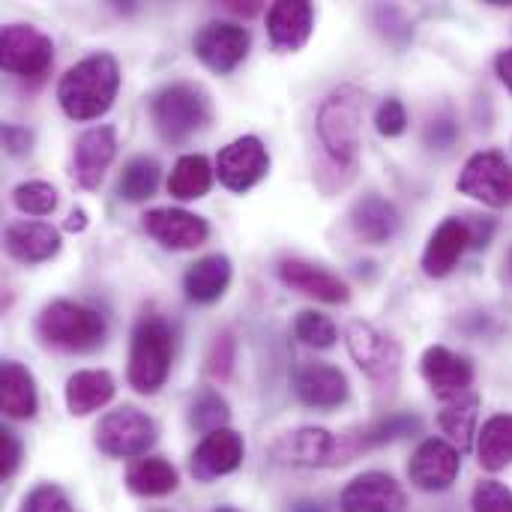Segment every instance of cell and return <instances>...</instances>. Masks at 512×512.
I'll return each instance as SVG.
<instances>
[{
	"label": "cell",
	"instance_id": "1",
	"mask_svg": "<svg viewBox=\"0 0 512 512\" xmlns=\"http://www.w3.org/2000/svg\"><path fill=\"white\" fill-rule=\"evenodd\" d=\"M120 63L108 51H96L69 66L57 81V102L69 120H99L117 99Z\"/></svg>",
	"mask_w": 512,
	"mask_h": 512
},
{
	"label": "cell",
	"instance_id": "2",
	"mask_svg": "<svg viewBox=\"0 0 512 512\" xmlns=\"http://www.w3.org/2000/svg\"><path fill=\"white\" fill-rule=\"evenodd\" d=\"M363 90L354 84H342L330 90L315 117L318 141L330 159L333 168H342L354 174L357 159H360V129H363Z\"/></svg>",
	"mask_w": 512,
	"mask_h": 512
},
{
	"label": "cell",
	"instance_id": "3",
	"mask_svg": "<svg viewBox=\"0 0 512 512\" xmlns=\"http://www.w3.org/2000/svg\"><path fill=\"white\" fill-rule=\"evenodd\" d=\"M174 366V330L156 312L138 315L129 339L126 381L141 396H156Z\"/></svg>",
	"mask_w": 512,
	"mask_h": 512
},
{
	"label": "cell",
	"instance_id": "4",
	"mask_svg": "<svg viewBox=\"0 0 512 512\" xmlns=\"http://www.w3.org/2000/svg\"><path fill=\"white\" fill-rule=\"evenodd\" d=\"M150 120L165 144H186L213 120L210 93L195 81H171L150 96Z\"/></svg>",
	"mask_w": 512,
	"mask_h": 512
},
{
	"label": "cell",
	"instance_id": "5",
	"mask_svg": "<svg viewBox=\"0 0 512 512\" xmlns=\"http://www.w3.org/2000/svg\"><path fill=\"white\" fill-rule=\"evenodd\" d=\"M36 336L42 345L66 354H90L105 345V318L75 300H51L36 315Z\"/></svg>",
	"mask_w": 512,
	"mask_h": 512
},
{
	"label": "cell",
	"instance_id": "6",
	"mask_svg": "<svg viewBox=\"0 0 512 512\" xmlns=\"http://www.w3.org/2000/svg\"><path fill=\"white\" fill-rule=\"evenodd\" d=\"M345 345L357 369L381 390L396 387L402 372V345L366 321H354L345 330Z\"/></svg>",
	"mask_w": 512,
	"mask_h": 512
},
{
	"label": "cell",
	"instance_id": "7",
	"mask_svg": "<svg viewBox=\"0 0 512 512\" xmlns=\"http://www.w3.org/2000/svg\"><path fill=\"white\" fill-rule=\"evenodd\" d=\"M96 447L99 453L111 456V459H141L153 450L159 429L153 423V417H147L144 411L123 405L117 411H108L99 423H96Z\"/></svg>",
	"mask_w": 512,
	"mask_h": 512
},
{
	"label": "cell",
	"instance_id": "8",
	"mask_svg": "<svg viewBox=\"0 0 512 512\" xmlns=\"http://www.w3.org/2000/svg\"><path fill=\"white\" fill-rule=\"evenodd\" d=\"M54 63V42L33 24H6L0 30V66L15 78H42Z\"/></svg>",
	"mask_w": 512,
	"mask_h": 512
},
{
	"label": "cell",
	"instance_id": "9",
	"mask_svg": "<svg viewBox=\"0 0 512 512\" xmlns=\"http://www.w3.org/2000/svg\"><path fill=\"white\" fill-rule=\"evenodd\" d=\"M456 189L474 201H483L486 207H510L512 204V165L501 150H480L474 153L459 180Z\"/></svg>",
	"mask_w": 512,
	"mask_h": 512
},
{
	"label": "cell",
	"instance_id": "10",
	"mask_svg": "<svg viewBox=\"0 0 512 512\" xmlns=\"http://www.w3.org/2000/svg\"><path fill=\"white\" fill-rule=\"evenodd\" d=\"M249 48H252V33L237 21H207L192 36L195 57L216 75H231L249 57Z\"/></svg>",
	"mask_w": 512,
	"mask_h": 512
},
{
	"label": "cell",
	"instance_id": "11",
	"mask_svg": "<svg viewBox=\"0 0 512 512\" xmlns=\"http://www.w3.org/2000/svg\"><path fill=\"white\" fill-rule=\"evenodd\" d=\"M270 174V153L258 135H240L216 156V177L228 192H249Z\"/></svg>",
	"mask_w": 512,
	"mask_h": 512
},
{
	"label": "cell",
	"instance_id": "12",
	"mask_svg": "<svg viewBox=\"0 0 512 512\" xmlns=\"http://www.w3.org/2000/svg\"><path fill=\"white\" fill-rule=\"evenodd\" d=\"M144 231L168 252H189L207 243L210 225L204 216L183 207H153L141 216Z\"/></svg>",
	"mask_w": 512,
	"mask_h": 512
},
{
	"label": "cell",
	"instance_id": "13",
	"mask_svg": "<svg viewBox=\"0 0 512 512\" xmlns=\"http://www.w3.org/2000/svg\"><path fill=\"white\" fill-rule=\"evenodd\" d=\"M339 435L321 429V426H300L291 432H282L270 444V459L291 468H333Z\"/></svg>",
	"mask_w": 512,
	"mask_h": 512
},
{
	"label": "cell",
	"instance_id": "14",
	"mask_svg": "<svg viewBox=\"0 0 512 512\" xmlns=\"http://www.w3.org/2000/svg\"><path fill=\"white\" fill-rule=\"evenodd\" d=\"M462 471V450H456L447 438H426L411 462H408V480L420 492H447L459 480Z\"/></svg>",
	"mask_w": 512,
	"mask_h": 512
},
{
	"label": "cell",
	"instance_id": "15",
	"mask_svg": "<svg viewBox=\"0 0 512 512\" xmlns=\"http://www.w3.org/2000/svg\"><path fill=\"white\" fill-rule=\"evenodd\" d=\"M420 375L429 384L432 396L441 402H456L474 387V363L444 345L426 348L420 360Z\"/></svg>",
	"mask_w": 512,
	"mask_h": 512
},
{
	"label": "cell",
	"instance_id": "16",
	"mask_svg": "<svg viewBox=\"0 0 512 512\" xmlns=\"http://www.w3.org/2000/svg\"><path fill=\"white\" fill-rule=\"evenodd\" d=\"M246 459V441L234 429H219L201 438V444L189 456V474L198 483H213L219 477L234 474Z\"/></svg>",
	"mask_w": 512,
	"mask_h": 512
},
{
	"label": "cell",
	"instance_id": "17",
	"mask_svg": "<svg viewBox=\"0 0 512 512\" xmlns=\"http://www.w3.org/2000/svg\"><path fill=\"white\" fill-rule=\"evenodd\" d=\"M279 273V282L309 300H318V303H327V306H342L351 300V288L342 276L324 270L321 264H312V261H303V258H285L279 261L276 267Z\"/></svg>",
	"mask_w": 512,
	"mask_h": 512
},
{
	"label": "cell",
	"instance_id": "18",
	"mask_svg": "<svg viewBox=\"0 0 512 512\" xmlns=\"http://www.w3.org/2000/svg\"><path fill=\"white\" fill-rule=\"evenodd\" d=\"M114 156H117V129L114 126H93L75 138L69 174L81 189H99Z\"/></svg>",
	"mask_w": 512,
	"mask_h": 512
},
{
	"label": "cell",
	"instance_id": "19",
	"mask_svg": "<svg viewBox=\"0 0 512 512\" xmlns=\"http://www.w3.org/2000/svg\"><path fill=\"white\" fill-rule=\"evenodd\" d=\"M339 507L342 512H405L408 498L396 477L384 471H366L342 489Z\"/></svg>",
	"mask_w": 512,
	"mask_h": 512
},
{
	"label": "cell",
	"instance_id": "20",
	"mask_svg": "<svg viewBox=\"0 0 512 512\" xmlns=\"http://www.w3.org/2000/svg\"><path fill=\"white\" fill-rule=\"evenodd\" d=\"M471 246H474V237H471L468 219L450 216V219H444V222L432 231V237H429V243H426V249H423L420 267H423V273H426L429 279H444V276H450V273L459 267L462 255H465Z\"/></svg>",
	"mask_w": 512,
	"mask_h": 512
},
{
	"label": "cell",
	"instance_id": "21",
	"mask_svg": "<svg viewBox=\"0 0 512 512\" xmlns=\"http://www.w3.org/2000/svg\"><path fill=\"white\" fill-rule=\"evenodd\" d=\"M294 393L306 408L333 411L342 408L351 396V384L339 366L330 363H303L294 375Z\"/></svg>",
	"mask_w": 512,
	"mask_h": 512
},
{
	"label": "cell",
	"instance_id": "22",
	"mask_svg": "<svg viewBox=\"0 0 512 512\" xmlns=\"http://www.w3.org/2000/svg\"><path fill=\"white\" fill-rule=\"evenodd\" d=\"M3 249L12 261H18L24 267L45 264L60 252V231L48 222L15 219L3 231Z\"/></svg>",
	"mask_w": 512,
	"mask_h": 512
},
{
	"label": "cell",
	"instance_id": "23",
	"mask_svg": "<svg viewBox=\"0 0 512 512\" xmlns=\"http://www.w3.org/2000/svg\"><path fill=\"white\" fill-rule=\"evenodd\" d=\"M348 225H351V231H354V237L360 243H366V246H387L399 234L402 216H399V207L390 198L372 192V195H363L351 207Z\"/></svg>",
	"mask_w": 512,
	"mask_h": 512
},
{
	"label": "cell",
	"instance_id": "24",
	"mask_svg": "<svg viewBox=\"0 0 512 512\" xmlns=\"http://www.w3.org/2000/svg\"><path fill=\"white\" fill-rule=\"evenodd\" d=\"M315 27V6L309 0H279L267 9V33L276 51H300Z\"/></svg>",
	"mask_w": 512,
	"mask_h": 512
},
{
	"label": "cell",
	"instance_id": "25",
	"mask_svg": "<svg viewBox=\"0 0 512 512\" xmlns=\"http://www.w3.org/2000/svg\"><path fill=\"white\" fill-rule=\"evenodd\" d=\"M231 276H234L231 258L225 252H213V255H204L195 264H189V270L183 273V291L192 303L210 306L225 297Z\"/></svg>",
	"mask_w": 512,
	"mask_h": 512
},
{
	"label": "cell",
	"instance_id": "26",
	"mask_svg": "<svg viewBox=\"0 0 512 512\" xmlns=\"http://www.w3.org/2000/svg\"><path fill=\"white\" fill-rule=\"evenodd\" d=\"M117 393V384H114V375L105 372V369H81V372H72L69 381H66V408L72 417H90L96 411H102Z\"/></svg>",
	"mask_w": 512,
	"mask_h": 512
},
{
	"label": "cell",
	"instance_id": "27",
	"mask_svg": "<svg viewBox=\"0 0 512 512\" xmlns=\"http://www.w3.org/2000/svg\"><path fill=\"white\" fill-rule=\"evenodd\" d=\"M0 408L9 420H33L39 411V393L30 369L15 360H3L0 366Z\"/></svg>",
	"mask_w": 512,
	"mask_h": 512
},
{
	"label": "cell",
	"instance_id": "28",
	"mask_svg": "<svg viewBox=\"0 0 512 512\" xmlns=\"http://www.w3.org/2000/svg\"><path fill=\"white\" fill-rule=\"evenodd\" d=\"M123 483L138 498H165V495L177 492L180 474H177V468L168 459L147 456V459H138L135 465H129Z\"/></svg>",
	"mask_w": 512,
	"mask_h": 512
},
{
	"label": "cell",
	"instance_id": "29",
	"mask_svg": "<svg viewBox=\"0 0 512 512\" xmlns=\"http://www.w3.org/2000/svg\"><path fill=\"white\" fill-rule=\"evenodd\" d=\"M216 165H210L207 156L201 153H186L174 162L168 174V195L177 201H198L213 189Z\"/></svg>",
	"mask_w": 512,
	"mask_h": 512
},
{
	"label": "cell",
	"instance_id": "30",
	"mask_svg": "<svg viewBox=\"0 0 512 512\" xmlns=\"http://www.w3.org/2000/svg\"><path fill=\"white\" fill-rule=\"evenodd\" d=\"M477 462L489 474H501L512 465V414H495L477 432Z\"/></svg>",
	"mask_w": 512,
	"mask_h": 512
},
{
	"label": "cell",
	"instance_id": "31",
	"mask_svg": "<svg viewBox=\"0 0 512 512\" xmlns=\"http://www.w3.org/2000/svg\"><path fill=\"white\" fill-rule=\"evenodd\" d=\"M477 411H480V396L468 393L456 402H447L444 411L438 414V426L441 432L450 438V444L456 450H471L474 447V435H477Z\"/></svg>",
	"mask_w": 512,
	"mask_h": 512
},
{
	"label": "cell",
	"instance_id": "32",
	"mask_svg": "<svg viewBox=\"0 0 512 512\" xmlns=\"http://www.w3.org/2000/svg\"><path fill=\"white\" fill-rule=\"evenodd\" d=\"M159 180H162V168H159V162L153 156H147V153L132 156L120 171L117 195L123 201H129V204H141L159 189Z\"/></svg>",
	"mask_w": 512,
	"mask_h": 512
},
{
	"label": "cell",
	"instance_id": "33",
	"mask_svg": "<svg viewBox=\"0 0 512 512\" xmlns=\"http://www.w3.org/2000/svg\"><path fill=\"white\" fill-rule=\"evenodd\" d=\"M228 420H231V408L228 402L216 393V390H201L189 408V426L201 435H210V432H219V429H228Z\"/></svg>",
	"mask_w": 512,
	"mask_h": 512
},
{
	"label": "cell",
	"instance_id": "34",
	"mask_svg": "<svg viewBox=\"0 0 512 512\" xmlns=\"http://www.w3.org/2000/svg\"><path fill=\"white\" fill-rule=\"evenodd\" d=\"M57 189L45 180H24L12 189V204L24 216H51L57 210Z\"/></svg>",
	"mask_w": 512,
	"mask_h": 512
},
{
	"label": "cell",
	"instance_id": "35",
	"mask_svg": "<svg viewBox=\"0 0 512 512\" xmlns=\"http://www.w3.org/2000/svg\"><path fill=\"white\" fill-rule=\"evenodd\" d=\"M294 336H297L303 345L318 348V351H327V348H333V345L339 342L336 324H333L327 315L315 312V309H303V312L297 315V321H294Z\"/></svg>",
	"mask_w": 512,
	"mask_h": 512
},
{
	"label": "cell",
	"instance_id": "36",
	"mask_svg": "<svg viewBox=\"0 0 512 512\" xmlns=\"http://www.w3.org/2000/svg\"><path fill=\"white\" fill-rule=\"evenodd\" d=\"M234 363H237V342L231 336V330H222L213 336L210 348H207V357H204V372L207 378L213 381H228L231 372H234Z\"/></svg>",
	"mask_w": 512,
	"mask_h": 512
},
{
	"label": "cell",
	"instance_id": "37",
	"mask_svg": "<svg viewBox=\"0 0 512 512\" xmlns=\"http://www.w3.org/2000/svg\"><path fill=\"white\" fill-rule=\"evenodd\" d=\"M474 512H512V489L501 480H480L471 495Z\"/></svg>",
	"mask_w": 512,
	"mask_h": 512
},
{
	"label": "cell",
	"instance_id": "38",
	"mask_svg": "<svg viewBox=\"0 0 512 512\" xmlns=\"http://www.w3.org/2000/svg\"><path fill=\"white\" fill-rule=\"evenodd\" d=\"M18 512H72V504L66 498V492L54 483H42L36 489L27 492V498L21 501Z\"/></svg>",
	"mask_w": 512,
	"mask_h": 512
},
{
	"label": "cell",
	"instance_id": "39",
	"mask_svg": "<svg viewBox=\"0 0 512 512\" xmlns=\"http://www.w3.org/2000/svg\"><path fill=\"white\" fill-rule=\"evenodd\" d=\"M375 129L384 138H399L408 129V111H405L402 99L390 96V99H384L378 105V111H375Z\"/></svg>",
	"mask_w": 512,
	"mask_h": 512
},
{
	"label": "cell",
	"instance_id": "40",
	"mask_svg": "<svg viewBox=\"0 0 512 512\" xmlns=\"http://www.w3.org/2000/svg\"><path fill=\"white\" fill-rule=\"evenodd\" d=\"M21 456H24L21 441L15 438V432L3 429V432H0V477H3V480L15 477V471H18V465H21Z\"/></svg>",
	"mask_w": 512,
	"mask_h": 512
},
{
	"label": "cell",
	"instance_id": "41",
	"mask_svg": "<svg viewBox=\"0 0 512 512\" xmlns=\"http://www.w3.org/2000/svg\"><path fill=\"white\" fill-rule=\"evenodd\" d=\"M3 150L9 156H27L33 150V132L21 123H3Z\"/></svg>",
	"mask_w": 512,
	"mask_h": 512
},
{
	"label": "cell",
	"instance_id": "42",
	"mask_svg": "<svg viewBox=\"0 0 512 512\" xmlns=\"http://www.w3.org/2000/svg\"><path fill=\"white\" fill-rule=\"evenodd\" d=\"M495 72H498V78L504 81V87L512 93V48H504V51L495 57Z\"/></svg>",
	"mask_w": 512,
	"mask_h": 512
},
{
	"label": "cell",
	"instance_id": "43",
	"mask_svg": "<svg viewBox=\"0 0 512 512\" xmlns=\"http://www.w3.org/2000/svg\"><path fill=\"white\" fill-rule=\"evenodd\" d=\"M87 225H90V219H87V210L84 207H72L69 210V216H66V231L69 234H81V231H87Z\"/></svg>",
	"mask_w": 512,
	"mask_h": 512
},
{
	"label": "cell",
	"instance_id": "44",
	"mask_svg": "<svg viewBox=\"0 0 512 512\" xmlns=\"http://www.w3.org/2000/svg\"><path fill=\"white\" fill-rule=\"evenodd\" d=\"M507 273H510V282H512V249H510V255H507Z\"/></svg>",
	"mask_w": 512,
	"mask_h": 512
},
{
	"label": "cell",
	"instance_id": "45",
	"mask_svg": "<svg viewBox=\"0 0 512 512\" xmlns=\"http://www.w3.org/2000/svg\"><path fill=\"white\" fill-rule=\"evenodd\" d=\"M216 512H237V510H231V507H219Z\"/></svg>",
	"mask_w": 512,
	"mask_h": 512
},
{
	"label": "cell",
	"instance_id": "46",
	"mask_svg": "<svg viewBox=\"0 0 512 512\" xmlns=\"http://www.w3.org/2000/svg\"><path fill=\"white\" fill-rule=\"evenodd\" d=\"M315 512H318V510H315Z\"/></svg>",
	"mask_w": 512,
	"mask_h": 512
}]
</instances>
